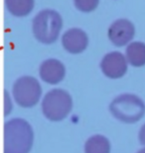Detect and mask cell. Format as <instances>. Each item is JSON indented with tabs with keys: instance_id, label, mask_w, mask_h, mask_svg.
I'll use <instances>...</instances> for the list:
<instances>
[{
	"instance_id": "1",
	"label": "cell",
	"mask_w": 145,
	"mask_h": 153,
	"mask_svg": "<svg viewBox=\"0 0 145 153\" xmlns=\"http://www.w3.org/2000/svg\"><path fill=\"white\" fill-rule=\"evenodd\" d=\"M33 130L24 119L14 118L4 124V153H29L33 144Z\"/></svg>"
},
{
	"instance_id": "2",
	"label": "cell",
	"mask_w": 145,
	"mask_h": 153,
	"mask_svg": "<svg viewBox=\"0 0 145 153\" xmlns=\"http://www.w3.org/2000/svg\"><path fill=\"white\" fill-rule=\"evenodd\" d=\"M62 28V18L56 10L44 9L34 17L33 34L44 44H51L58 38Z\"/></svg>"
},
{
	"instance_id": "3",
	"label": "cell",
	"mask_w": 145,
	"mask_h": 153,
	"mask_svg": "<svg viewBox=\"0 0 145 153\" xmlns=\"http://www.w3.org/2000/svg\"><path fill=\"white\" fill-rule=\"evenodd\" d=\"M109 111L118 120L125 123H133L142 118L145 114V105L134 94H121L110 103Z\"/></svg>"
},
{
	"instance_id": "4",
	"label": "cell",
	"mask_w": 145,
	"mask_h": 153,
	"mask_svg": "<svg viewBox=\"0 0 145 153\" xmlns=\"http://www.w3.org/2000/svg\"><path fill=\"white\" fill-rule=\"evenodd\" d=\"M73 106L72 97L66 91L55 88L46 94L42 102L43 114L52 121L66 118Z\"/></svg>"
},
{
	"instance_id": "5",
	"label": "cell",
	"mask_w": 145,
	"mask_h": 153,
	"mask_svg": "<svg viewBox=\"0 0 145 153\" xmlns=\"http://www.w3.org/2000/svg\"><path fill=\"white\" fill-rule=\"evenodd\" d=\"M41 94V85L33 76H22L18 79L13 85L14 99L22 108H32L37 105Z\"/></svg>"
},
{
	"instance_id": "6",
	"label": "cell",
	"mask_w": 145,
	"mask_h": 153,
	"mask_svg": "<svg viewBox=\"0 0 145 153\" xmlns=\"http://www.w3.org/2000/svg\"><path fill=\"white\" fill-rule=\"evenodd\" d=\"M101 71L110 79L121 78L127 71V63L124 56L119 52L106 54L100 63Z\"/></svg>"
},
{
	"instance_id": "7",
	"label": "cell",
	"mask_w": 145,
	"mask_h": 153,
	"mask_svg": "<svg viewBox=\"0 0 145 153\" xmlns=\"http://www.w3.org/2000/svg\"><path fill=\"white\" fill-rule=\"evenodd\" d=\"M135 32L131 21L124 18L117 19L109 28V38L115 46H123L133 38Z\"/></svg>"
},
{
	"instance_id": "8",
	"label": "cell",
	"mask_w": 145,
	"mask_h": 153,
	"mask_svg": "<svg viewBox=\"0 0 145 153\" xmlns=\"http://www.w3.org/2000/svg\"><path fill=\"white\" fill-rule=\"evenodd\" d=\"M88 43V36L85 31L79 28H72L64 33L62 44L68 52L72 54L81 53L87 48Z\"/></svg>"
},
{
	"instance_id": "9",
	"label": "cell",
	"mask_w": 145,
	"mask_h": 153,
	"mask_svg": "<svg viewBox=\"0 0 145 153\" xmlns=\"http://www.w3.org/2000/svg\"><path fill=\"white\" fill-rule=\"evenodd\" d=\"M40 76L44 82L51 85H56L64 79L66 70L59 60H46L40 66Z\"/></svg>"
},
{
	"instance_id": "10",
	"label": "cell",
	"mask_w": 145,
	"mask_h": 153,
	"mask_svg": "<svg viewBox=\"0 0 145 153\" xmlns=\"http://www.w3.org/2000/svg\"><path fill=\"white\" fill-rule=\"evenodd\" d=\"M126 57L128 62L134 67L145 65V44L142 42H133L126 48Z\"/></svg>"
},
{
	"instance_id": "11",
	"label": "cell",
	"mask_w": 145,
	"mask_h": 153,
	"mask_svg": "<svg viewBox=\"0 0 145 153\" xmlns=\"http://www.w3.org/2000/svg\"><path fill=\"white\" fill-rule=\"evenodd\" d=\"M109 151L110 144L109 139L103 135H94L86 142V153H109Z\"/></svg>"
},
{
	"instance_id": "12",
	"label": "cell",
	"mask_w": 145,
	"mask_h": 153,
	"mask_svg": "<svg viewBox=\"0 0 145 153\" xmlns=\"http://www.w3.org/2000/svg\"><path fill=\"white\" fill-rule=\"evenodd\" d=\"M11 14L15 16H26L33 9L34 0H4Z\"/></svg>"
},
{
	"instance_id": "13",
	"label": "cell",
	"mask_w": 145,
	"mask_h": 153,
	"mask_svg": "<svg viewBox=\"0 0 145 153\" xmlns=\"http://www.w3.org/2000/svg\"><path fill=\"white\" fill-rule=\"evenodd\" d=\"M100 0H74L76 7L81 11L89 12L97 8Z\"/></svg>"
},
{
	"instance_id": "14",
	"label": "cell",
	"mask_w": 145,
	"mask_h": 153,
	"mask_svg": "<svg viewBox=\"0 0 145 153\" xmlns=\"http://www.w3.org/2000/svg\"><path fill=\"white\" fill-rule=\"evenodd\" d=\"M139 141L141 144L145 145V124L141 127V129L139 131Z\"/></svg>"
},
{
	"instance_id": "15",
	"label": "cell",
	"mask_w": 145,
	"mask_h": 153,
	"mask_svg": "<svg viewBox=\"0 0 145 153\" xmlns=\"http://www.w3.org/2000/svg\"><path fill=\"white\" fill-rule=\"evenodd\" d=\"M137 153H145V148H143V149H141V150H139Z\"/></svg>"
}]
</instances>
